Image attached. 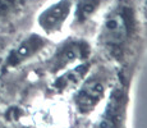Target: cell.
<instances>
[{
    "instance_id": "cell-7",
    "label": "cell",
    "mask_w": 147,
    "mask_h": 128,
    "mask_svg": "<svg viewBox=\"0 0 147 128\" xmlns=\"http://www.w3.org/2000/svg\"><path fill=\"white\" fill-rule=\"evenodd\" d=\"M90 70L88 63H81L76 67H72L69 69H65L60 72V76L55 78L53 82V89L58 92H67L70 90H76L86 78L87 73Z\"/></svg>"
},
{
    "instance_id": "cell-6",
    "label": "cell",
    "mask_w": 147,
    "mask_h": 128,
    "mask_svg": "<svg viewBox=\"0 0 147 128\" xmlns=\"http://www.w3.org/2000/svg\"><path fill=\"white\" fill-rule=\"evenodd\" d=\"M124 109V95L120 89H114L109 101L94 128H121V118Z\"/></svg>"
},
{
    "instance_id": "cell-1",
    "label": "cell",
    "mask_w": 147,
    "mask_h": 128,
    "mask_svg": "<svg viewBox=\"0 0 147 128\" xmlns=\"http://www.w3.org/2000/svg\"><path fill=\"white\" fill-rule=\"evenodd\" d=\"M137 28L136 10L127 1H119L111 7L101 21L97 33V44L109 55L119 58Z\"/></svg>"
},
{
    "instance_id": "cell-3",
    "label": "cell",
    "mask_w": 147,
    "mask_h": 128,
    "mask_svg": "<svg viewBox=\"0 0 147 128\" xmlns=\"http://www.w3.org/2000/svg\"><path fill=\"white\" fill-rule=\"evenodd\" d=\"M74 0H54L40 10L36 24L44 36H54L61 32L68 19L73 16Z\"/></svg>"
},
{
    "instance_id": "cell-5",
    "label": "cell",
    "mask_w": 147,
    "mask_h": 128,
    "mask_svg": "<svg viewBox=\"0 0 147 128\" xmlns=\"http://www.w3.org/2000/svg\"><path fill=\"white\" fill-rule=\"evenodd\" d=\"M105 85L96 77H86L82 83L76 89L73 95L76 109L81 114H90L97 108L100 101L105 96Z\"/></svg>"
},
{
    "instance_id": "cell-4",
    "label": "cell",
    "mask_w": 147,
    "mask_h": 128,
    "mask_svg": "<svg viewBox=\"0 0 147 128\" xmlns=\"http://www.w3.org/2000/svg\"><path fill=\"white\" fill-rule=\"evenodd\" d=\"M47 44L49 40L42 33H30L10 49L5 58V65L8 68H17L24 64L38 55L47 46Z\"/></svg>"
},
{
    "instance_id": "cell-8",
    "label": "cell",
    "mask_w": 147,
    "mask_h": 128,
    "mask_svg": "<svg viewBox=\"0 0 147 128\" xmlns=\"http://www.w3.org/2000/svg\"><path fill=\"white\" fill-rule=\"evenodd\" d=\"M104 0H74L73 18L76 24H84L98 12Z\"/></svg>"
},
{
    "instance_id": "cell-9",
    "label": "cell",
    "mask_w": 147,
    "mask_h": 128,
    "mask_svg": "<svg viewBox=\"0 0 147 128\" xmlns=\"http://www.w3.org/2000/svg\"><path fill=\"white\" fill-rule=\"evenodd\" d=\"M21 8L19 0H0V21L12 18Z\"/></svg>"
},
{
    "instance_id": "cell-2",
    "label": "cell",
    "mask_w": 147,
    "mask_h": 128,
    "mask_svg": "<svg viewBox=\"0 0 147 128\" xmlns=\"http://www.w3.org/2000/svg\"><path fill=\"white\" fill-rule=\"evenodd\" d=\"M91 54L90 44L82 39H69L63 41L55 49L49 60V69L53 73H60L65 69L83 63Z\"/></svg>"
}]
</instances>
